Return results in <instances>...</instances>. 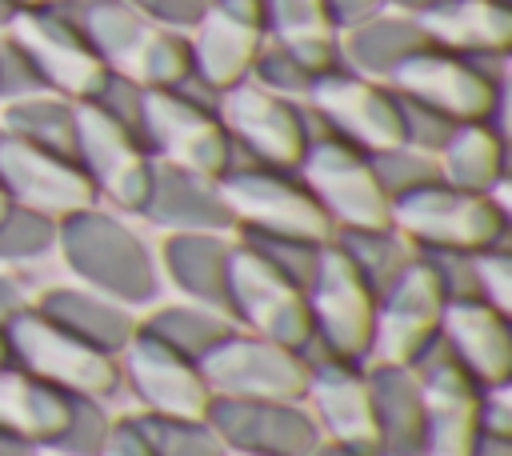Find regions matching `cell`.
<instances>
[{"instance_id": "6da1fadb", "label": "cell", "mask_w": 512, "mask_h": 456, "mask_svg": "<svg viewBox=\"0 0 512 456\" xmlns=\"http://www.w3.org/2000/svg\"><path fill=\"white\" fill-rule=\"evenodd\" d=\"M64 12L108 72L140 88H180L192 76L188 36L152 24L128 0H64Z\"/></svg>"}, {"instance_id": "7a4b0ae2", "label": "cell", "mask_w": 512, "mask_h": 456, "mask_svg": "<svg viewBox=\"0 0 512 456\" xmlns=\"http://www.w3.org/2000/svg\"><path fill=\"white\" fill-rule=\"evenodd\" d=\"M56 244L64 252V264L84 288L112 296L128 308L156 300L160 288L156 260L148 244L132 232V224H124L116 212L92 204L84 212L64 216L56 224Z\"/></svg>"}, {"instance_id": "3957f363", "label": "cell", "mask_w": 512, "mask_h": 456, "mask_svg": "<svg viewBox=\"0 0 512 456\" xmlns=\"http://www.w3.org/2000/svg\"><path fill=\"white\" fill-rule=\"evenodd\" d=\"M392 228L416 252H480L508 244L512 216L504 192H460L440 180L392 200Z\"/></svg>"}, {"instance_id": "277c9868", "label": "cell", "mask_w": 512, "mask_h": 456, "mask_svg": "<svg viewBox=\"0 0 512 456\" xmlns=\"http://www.w3.org/2000/svg\"><path fill=\"white\" fill-rule=\"evenodd\" d=\"M4 348H8L12 368H20L24 376H32L56 392H68V396L108 400L124 380L116 356L76 340L72 332H64L60 324L40 316L36 308L20 312L4 328Z\"/></svg>"}, {"instance_id": "5b68a950", "label": "cell", "mask_w": 512, "mask_h": 456, "mask_svg": "<svg viewBox=\"0 0 512 456\" xmlns=\"http://www.w3.org/2000/svg\"><path fill=\"white\" fill-rule=\"evenodd\" d=\"M220 196L232 216V232L256 236H296V240H332V220L312 200L304 180L284 168L232 164L220 176Z\"/></svg>"}, {"instance_id": "8992f818", "label": "cell", "mask_w": 512, "mask_h": 456, "mask_svg": "<svg viewBox=\"0 0 512 456\" xmlns=\"http://www.w3.org/2000/svg\"><path fill=\"white\" fill-rule=\"evenodd\" d=\"M140 140L152 160L200 176L220 180L236 164V148L216 116V104H200L176 88H144Z\"/></svg>"}, {"instance_id": "52a82bcc", "label": "cell", "mask_w": 512, "mask_h": 456, "mask_svg": "<svg viewBox=\"0 0 512 456\" xmlns=\"http://www.w3.org/2000/svg\"><path fill=\"white\" fill-rule=\"evenodd\" d=\"M216 116L232 136L236 164H264L296 172L304 148L312 140L308 116L296 100L260 88L256 80H240L216 96Z\"/></svg>"}, {"instance_id": "ba28073f", "label": "cell", "mask_w": 512, "mask_h": 456, "mask_svg": "<svg viewBox=\"0 0 512 456\" xmlns=\"http://www.w3.org/2000/svg\"><path fill=\"white\" fill-rule=\"evenodd\" d=\"M296 176L304 180L312 200L332 220V232L392 224V200L384 196L368 152H360L328 132H312L304 160L296 164Z\"/></svg>"}, {"instance_id": "9c48e42d", "label": "cell", "mask_w": 512, "mask_h": 456, "mask_svg": "<svg viewBox=\"0 0 512 456\" xmlns=\"http://www.w3.org/2000/svg\"><path fill=\"white\" fill-rule=\"evenodd\" d=\"M200 376L212 400H284L300 404L308 392V364L296 348L264 340L256 332H228L204 360Z\"/></svg>"}, {"instance_id": "30bf717a", "label": "cell", "mask_w": 512, "mask_h": 456, "mask_svg": "<svg viewBox=\"0 0 512 456\" xmlns=\"http://www.w3.org/2000/svg\"><path fill=\"white\" fill-rule=\"evenodd\" d=\"M228 312L236 328L256 332L264 340H276L284 348H304L312 336L308 316V292L292 284L284 272H276L256 248L244 240H232V264H228Z\"/></svg>"}, {"instance_id": "8fae6325", "label": "cell", "mask_w": 512, "mask_h": 456, "mask_svg": "<svg viewBox=\"0 0 512 456\" xmlns=\"http://www.w3.org/2000/svg\"><path fill=\"white\" fill-rule=\"evenodd\" d=\"M308 316L312 336L348 364H368L372 324H376V292L352 268V260L328 240L308 284Z\"/></svg>"}, {"instance_id": "7c38bea8", "label": "cell", "mask_w": 512, "mask_h": 456, "mask_svg": "<svg viewBox=\"0 0 512 456\" xmlns=\"http://www.w3.org/2000/svg\"><path fill=\"white\" fill-rule=\"evenodd\" d=\"M8 36L32 60L44 92H56V96L80 104V100H92L100 92V84L108 80L104 60L92 52V44L80 36V28L68 20L64 4L16 12V20L8 24Z\"/></svg>"}, {"instance_id": "4fadbf2b", "label": "cell", "mask_w": 512, "mask_h": 456, "mask_svg": "<svg viewBox=\"0 0 512 456\" xmlns=\"http://www.w3.org/2000/svg\"><path fill=\"white\" fill-rule=\"evenodd\" d=\"M424 396V452L420 456H472L480 432V384L436 336L412 364Z\"/></svg>"}, {"instance_id": "5bb4252c", "label": "cell", "mask_w": 512, "mask_h": 456, "mask_svg": "<svg viewBox=\"0 0 512 456\" xmlns=\"http://www.w3.org/2000/svg\"><path fill=\"white\" fill-rule=\"evenodd\" d=\"M304 100L312 104V112L320 116L328 136H336L368 156L404 144L396 92L388 84H376L348 68H332L312 84V92Z\"/></svg>"}, {"instance_id": "9a60e30c", "label": "cell", "mask_w": 512, "mask_h": 456, "mask_svg": "<svg viewBox=\"0 0 512 456\" xmlns=\"http://www.w3.org/2000/svg\"><path fill=\"white\" fill-rule=\"evenodd\" d=\"M388 88L444 112L452 124L496 120L500 112V80L488 76L476 60L444 48H424L412 60H404L392 72Z\"/></svg>"}, {"instance_id": "2e32d148", "label": "cell", "mask_w": 512, "mask_h": 456, "mask_svg": "<svg viewBox=\"0 0 512 456\" xmlns=\"http://www.w3.org/2000/svg\"><path fill=\"white\" fill-rule=\"evenodd\" d=\"M76 164L92 180L96 196L112 200L120 212L144 208L148 180H152V156L128 128L104 116L92 100L76 104Z\"/></svg>"}, {"instance_id": "e0dca14e", "label": "cell", "mask_w": 512, "mask_h": 456, "mask_svg": "<svg viewBox=\"0 0 512 456\" xmlns=\"http://www.w3.org/2000/svg\"><path fill=\"white\" fill-rule=\"evenodd\" d=\"M0 192L8 196V204L48 216L52 224L100 200L76 160L24 144L16 136H0Z\"/></svg>"}, {"instance_id": "ac0fdd59", "label": "cell", "mask_w": 512, "mask_h": 456, "mask_svg": "<svg viewBox=\"0 0 512 456\" xmlns=\"http://www.w3.org/2000/svg\"><path fill=\"white\" fill-rule=\"evenodd\" d=\"M268 44L264 0H208L204 16L192 24V76L216 96L248 80L260 48Z\"/></svg>"}, {"instance_id": "d6986e66", "label": "cell", "mask_w": 512, "mask_h": 456, "mask_svg": "<svg viewBox=\"0 0 512 456\" xmlns=\"http://www.w3.org/2000/svg\"><path fill=\"white\" fill-rule=\"evenodd\" d=\"M444 304L448 300H444L428 260L416 252L408 272L376 300L368 364H412L440 336Z\"/></svg>"}, {"instance_id": "ffe728a7", "label": "cell", "mask_w": 512, "mask_h": 456, "mask_svg": "<svg viewBox=\"0 0 512 456\" xmlns=\"http://www.w3.org/2000/svg\"><path fill=\"white\" fill-rule=\"evenodd\" d=\"M120 360V376H128L136 400L144 404V412L152 416H184V420H204L212 392L200 376V364L176 356L172 348H164L160 340H152L148 332H132L128 348L116 356Z\"/></svg>"}, {"instance_id": "44dd1931", "label": "cell", "mask_w": 512, "mask_h": 456, "mask_svg": "<svg viewBox=\"0 0 512 456\" xmlns=\"http://www.w3.org/2000/svg\"><path fill=\"white\" fill-rule=\"evenodd\" d=\"M204 420L224 448L256 456H308L320 440L312 412L284 400H212Z\"/></svg>"}, {"instance_id": "7402d4cb", "label": "cell", "mask_w": 512, "mask_h": 456, "mask_svg": "<svg viewBox=\"0 0 512 456\" xmlns=\"http://www.w3.org/2000/svg\"><path fill=\"white\" fill-rule=\"evenodd\" d=\"M304 400H312V420L324 432V440L380 452L372 388H368V368L364 364H348V360H336V356L308 360Z\"/></svg>"}, {"instance_id": "603a6c76", "label": "cell", "mask_w": 512, "mask_h": 456, "mask_svg": "<svg viewBox=\"0 0 512 456\" xmlns=\"http://www.w3.org/2000/svg\"><path fill=\"white\" fill-rule=\"evenodd\" d=\"M440 340L480 388H500L512 376V320L488 300H448Z\"/></svg>"}, {"instance_id": "cb8c5ba5", "label": "cell", "mask_w": 512, "mask_h": 456, "mask_svg": "<svg viewBox=\"0 0 512 456\" xmlns=\"http://www.w3.org/2000/svg\"><path fill=\"white\" fill-rule=\"evenodd\" d=\"M140 216L164 228L168 236L172 232H232L220 180L188 172V168H172L160 160H152V180H148Z\"/></svg>"}, {"instance_id": "d4e9b609", "label": "cell", "mask_w": 512, "mask_h": 456, "mask_svg": "<svg viewBox=\"0 0 512 456\" xmlns=\"http://www.w3.org/2000/svg\"><path fill=\"white\" fill-rule=\"evenodd\" d=\"M424 28L432 48L456 56H504L512 44V8L508 0H428L408 12Z\"/></svg>"}, {"instance_id": "484cf974", "label": "cell", "mask_w": 512, "mask_h": 456, "mask_svg": "<svg viewBox=\"0 0 512 456\" xmlns=\"http://www.w3.org/2000/svg\"><path fill=\"white\" fill-rule=\"evenodd\" d=\"M424 48H432V44H428L424 28L416 24V16H408V12H388V8L376 12V16H368V20L356 24V28H344V32L336 36L340 64H344L348 72H356V76L376 80V84H388L392 72H396L404 60H412L416 52H424Z\"/></svg>"}, {"instance_id": "4316f807", "label": "cell", "mask_w": 512, "mask_h": 456, "mask_svg": "<svg viewBox=\"0 0 512 456\" xmlns=\"http://www.w3.org/2000/svg\"><path fill=\"white\" fill-rule=\"evenodd\" d=\"M32 308L40 316H48L52 324H60L64 332H72L76 340H84L108 356H120L136 332L132 308L112 296H100L92 288H48L44 296L32 300Z\"/></svg>"}, {"instance_id": "83f0119b", "label": "cell", "mask_w": 512, "mask_h": 456, "mask_svg": "<svg viewBox=\"0 0 512 456\" xmlns=\"http://www.w3.org/2000/svg\"><path fill=\"white\" fill-rule=\"evenodd\" d=\"M160 256H164L168 280L192 304L228 312V264H232V236L228 232H172L164 240Z\"/></svg>"}, {"instance_id": "f1b7e54d", "label": "cell", "mask_w": 512, "mask_h": 456, "mask_svg": "<svg viewBox=\"0 0 512 456\" xmlns=\"http://www.w3.org/2000/svg\"><path fill=\"white\" fill-rule=\"evenodd\" d=\"M376 412V436L384 456L424 452V396L408 364H364Z\"/></svg>"}, {"instance_id": "f546056e", "label": "cell", "mask_w": 512, "mask_h": 456, "mask_svg": "<svg viewBox=\"0 0 512 456\" xmlns=\"http://www.w3.org/2000/svg\"><path fill=\"white\" fill-rule=\"evenodd\" d=\"M264 28L272 44H284L312 76L340 68L336 24L324 0H264Z\"/></svg>"}, {"instance_id": "4dcf8cb0", "label": "cell", "mask_w": 512, "mask_h": 456, "mask_svg": "<svg viewBox=\"0 0 512 456\" xmlns=\"http://www.w3.org/2000/svg\"><path fill=\"white\" fill-rule=\"evenodd\" d=\"M440 164V180L460 188V192H504V136L492 120H476V124H456V132L448 136V144L436 152Z\"/></svg>"}, {"instance_id": "1f68e13d", "label": "cell", "mask_w": 512, "mask_h": 456, "mask_svg": "<svg viewBox=\"0 0 512 456\" xmlns=\"http://www.w3.org/2000/svg\"><path fill=\"white\" fill-rule=\"evenodd\" d=\"M68 420V392H56L12 364H0V428L32 448H48Z\"/></svg>"}, {"instance_id": "d6a6232c", "label": "cell", "mask_w": 512, "mask_h": 456, "mask_svg": "<svg viewBox=\"0 0 512 456\" xmlns=\"http://www.w3.org/2000/svg\"><path fill=\"white\" fill-rule=\"evenodd\" d=\"M0 128L4 136L76 160V100H64L56 92H32L8 100L0 112Z\"/></svg>"}, {"instance_id": "836d02e7", "label": "cell", "mask_w": 512, "mask_h": 456, "mask_svg": "<svg viewBox=\"0 0 512 456\" xmlns=\"http://www.w3.org/2000/svg\"><path fill=\"white\" fill-rule=\"evenodd\" d=\"M140 332H148L152 340H160L164 348H172L176 356L200 364L228 332H236V320L228 312L204 308V304H164L156 312H148V320H136Z\"/></svg>"}, {"instance_id": "e575fe53", "label": "cell", "mask_w": 512, "mask_h": 456, "mask_svg": "<svg viewBox=\"0 0 512 456\" xmlns=\"http://www.w3.org/2000/svg\"><path fill=\"white\" fill-rule=\"evenodd\" d=\"M332 244L352 260V268L364 276V284L376 292V300L408 272V264L416 260V248L392 228H336Z\"/></svg>"}, {"instance_id": "d590c367", "label": "cell", "mask_w": 512, "mask_h": 456, "mask_svg": "<svg viewBox=\"0 0 512 456\" xmlns=\"http://www.w3.org/2000/svg\"><path fill=\"white\" fill-rule=\"evenodd\" d=\"M152 456H220L224 444L208 420H184V416H136Z\"/></svg>"}, {"instance_id": "8d00e7d4", "label": "cell", "mask_w": 512, "mask_h": 456, "mask_svg": "<svg viewBox=\"0 0 512 456\" xmlns=\"http://www.w3.org/2000/svg\"><path fill=\"white\" fill-rule=\"evenodd\" d=\"M372 172L384 188L388 200H400L408 192H420L428 184H440V164L432 152H420L412 144H396V148H384V152H372Z\"/></svg>"}, {"instance_id": "74e56055", "label": "cell", "mask_w": 512, "mask_h": 456, "mask_svg": "<svg viewBox=\"0 0 512 456\" xmlns=\"http://www.w3.org/2000/svg\"><path fill=\"white\" fill-rule=\"evenodd\" d=\"M112 432V416L96 396H68V420L48 444L56 456H100Z\"/></svg>"}, {"instance_id": "f35d334b", "label": "cell", "mask_w": 512, "mask_h": 456, "mask_svg": "<svg viewBox=\"0 0 512 456\" xmlns=\"http://www.w3.org/2000/svg\"><path fill=\"white\" fill-rule=\"evenodd\" d=\"M52 244H56V224L48 216H36L16 204L0 208V264L44 256Z\"/></svg>"}, {"instance_id": "ab89813d", "label": "cell", "mask_w": 512, "mask_h": 456, "mask_svg": "<svg viewBox=\"0 0 512 456\" xmlns=\"http://www.w3.org/2000/svg\"><path fill=\"white\" fill-rule=\"evenodd\" d=\"M236 240H244L248 248H256L276 272H284L292 284H300V288L308 292L324 244H316V240H296V236H256V232H236Z\"/></svg>"}, {"instance_id": "60d3db41", "label": "cell", "mask_w": 512, "mask_h": 456, "mask_svg": "<svg viewBox=\"0 0 512 456\" xmlns=\"http://www.w3.org/2000/svg\"><path fill=\"white\" fill-rule=\"evenodd\" d=\"M248 80H256L260 88H268V92H276V96L304 100L320 76H312L284 44H272V40H268V44L260 48V56H256V64H252V72H248Z\"/></svg>"}, {"instance_id": "b9f144b4", "label": "cell", "mask_w": 512, "mask_h": 456, "mask_svg": "<svg viewBox=\"0 0 512 456\" xmlns=\"http://www.w3.org/2000/svg\"><path fill=\"white\" fill-rule=\"evenodd\" d=\"M396 108H400V132H404V144H412V148H420V152H440L444 144H448V136L456 132V124L444 116V112H436V108H428V104H420V100H412V96H400L396 92Z\"/></svg>"}, {"instance_id": "7bdbcfd3", "label": "cell", "mask_w": 512, "mask_h": 456, "mask_svg": "<svg viewBox=\"0 0 512 456\" xmlns=\"http://www.w3.org/2000/svg\"><path fill=\"white\" fill-rule=\"evenodd\" d=\"M472 272H476V296L500 312H512V252H508V244L472 252Z\"/></svg>"}, {"instance_id": "ee69618b", "label": "cell", "mask_w": 512, "mask_h": 456, "mask_svg": "<svg viewBox=\"0 0 512 456\" xmlns=\"http://www.w3.org/2000/svg\"><path fill=\"white\" fill-rule=\"evenodd\" d=\"M92 104L140 140V124H144V88H140V84H132L128 76L108 72V80L100 84V92L92 96ZM140 144H144V140H140Z\"/></svg>"}, {"instance_id": "f6af8a7d", "label": "cell", "mask_w": 512, "mask_h": 456, "mask_svg": "<svg viewBox=\"0 0 512 456\" xmlns=\"http://www.w3.org/2000/svg\"><path fill=\"white\" fill-rule=\"evenodd\" d=\"M32 92H44L32 60L20 52V44L0 32V100H20V96H32Z\"/></svg>"}, {"instance_id": "bcb514c9", "label": "cell", "mask_w": 512, "mask_h": 456, "mask_svg": "<svg viewBox=\"0 0 512 456\" xmlns=\"http://www.w3.org/2000/svg\"><path fill=\"white\" fill-rule=\"evenodd\" d=\"M140 16H148L152 24L160 28H172V32H192V24L204 16L208 0H128Z\"/></svg>"}, {"instance_id": "7dc6e473", "label": "cell", "mask_w": 512, "mask_h": 456, "mask_svg": "<svg viewBox=\"0 0 512 456\" xmlns=\"http://www.w3.org/2000/svg\"><path fill=\"white\" fill-rule=\"evenodd\" d=\"M100 456H152L136 416H124V420H112V432H108V444Z\"/></svg>"}, {"instance_id": "c3c4849f", "label": "cell", "mask_w": 512, "mask_h": 456, "mask_svg": "<svg viewBox=\"0 0 512 456\" xmlns=\"http://www.w3.org/2000/svg\"><path fill=\"white\" fill-rule=\"evenodd\" d=\"M324 8H328V16H332L336 32H344V28H356V24H364L368 16L384 12L388 0H324Z\"/></svg>"}, {"instance_id": "681fc988", "label": "cell", "mask_w": 512, "mask_h": 456, "mask_svg": "<svg viewBox=\"0 0 512 456\" xmlns=\"http://www.w3.org/2000/svg\"><path fill=\"white\" fill-rule=\"evenodd\" d=\"M32 308V296H28V288L16 280V276H8V272H0V332L20 316V312H28Z\"/></svg>"}, {"instance_id": "f907efd6", "label": "cell", "mask_w": 512, "mask_h": 456, "mask_svg": "<svg viewBox=\"0 0 512 456\" xmlns=\"http://www.w3.org/2000/svg\"><path fill=\"white\" fill-rule=\"evenodd\" d=\"M472 456H512V436H492V432H476Z\"/></svg>"}, {"instance_id": "816d5d0a", "label": "cell", "mask_w": 512, "mask_h": 456, "mask_svg": "<svg viewBox=\"0 0 512 456\" xmlns=\"http://www.w3.org/2000/svg\"><path fill=\"white\" fill-rule=\"evenodd\" d=\"M308 456H384L376 448H356V444H336V440H316Z\"/></svg>"}, {"instance_id": "f5cc1de1", "label": "cell", "mask_w": 512, "mask_h": 456, "mask_svg": "<svg viewBox=\"0 0 512 456\" xmlns=\"http://www.w3.org/2000/svg\"><path fill=\"white\" fill-rule=\"evenodd\" d=\"M0 456H36V448L28 440H20L16 432L0 428Z\"/></svg>"}, {"instance_id": "db71d44e", "label": "cell", "mask_w": 512, "mask_h": 456, "mask_svg": "<svg viewBox=\"0 0 512 456\" xmlns=\"http://www.w3.org/2000/svg\"><path fill=\"white\" fill-rule=\"evenodd\" d=\"M16 12H28V8H56V4H64V0H8Z\"/></svg>"}, {"instance_id": "11a10c76", "label": "cell", "mask_w": 512, "mask_h": 456, "mask_svg": "<svg viewBox=\"0 0 512 456\" xmlns=\"http://www.w3.org/2000/svg\"><path fill=\"white\" fill-rule=\"evenodd\" d=\"M16 20V8L8 0H0V32H8V24Z\"/></svg>"}, {"instance_id": "9f6ffc18", "label": "cell", "mask_w": 512, "mask_h": 456, "mask_svg": "<svg viewBox=\"0 0 512 456\" xmlns=\"http://www.w3.org/2000/svg\"><path fill=\"white\" fill-rule=\"evenodd\" d=\"M388 4H400V12H416V8H424L428 0H388Z\"/></svg>"}, {"instance_id": "6f0895ef", "label": "cell", "mask_w": 512, "mask_h": 456, "mask_svg": "<svg viewBox=\"0 0 512 456\" xmlns=\"http://www.w3.org/2000/svg\"><path fill=\"white\" fill-rule=\"evenodd\" d=\"M220 456H256V452H240V448H224Z\"/></svg>"}, {"instance_id": "680465c9", "label": "cell", "mask_w": 512, "mask_h": 456, "mask_svg": "<svg viewBox=\"0 0 512 456\" xmlns=\"http://www.w3.org/2000/svg\"><path fill=\"white\" fill-rule=\"evenodd\" d=\"M0 364H8V348H4V332H0Z\"/></svg>"}, {"instance_id": "91938a15", "label": "cell", "mask_w": 512, "mask_h": 456, "mask_svg": "<svg viewBox=\"0 0 512 456\" xmlns=\"http://www.w3.org/2000/svg\"><path fill=\"white\" fill-rule=\"evenodd\" d=\"M4 204H8V196H4V192H0V208H4Z\"/></svg>"}, {"instance_id": "94428289", "label": "cell", "mask_w": 512, "mask_h": 456, "mask_svg": "<svg viewBox=\"0 0 512 456\" xmlns=\"http://www.w3.org/2000/svg\"><path fill=\"white\" fill-rule=\"evenodd\" d=\"M0 136H4V128H0Z\"/></svg>"}]
</instances>
